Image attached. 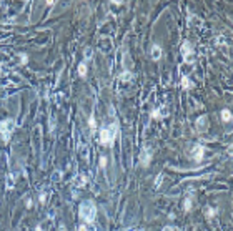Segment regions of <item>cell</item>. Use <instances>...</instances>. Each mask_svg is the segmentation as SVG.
<instances>
[{"instance_id": "cell-1", "label": "cell", "mask_w": 233, "mask_h": 231, "mask_svg": "<svg viewBox=\"0 0 233 231\" xmlns=\"http://www.w3.org/2000/svg\"><path fill=\"white\" fill-rule=\"evenodd\" d=\"M80 216L85 221L87 225H92L95 221V216H97V208L92 201H83L80 205Z\"/></svg>"}, {"instance_id": "cell-2", "label": "cell", "mask_w": 233, "mask_h": 231, "mask_svg": "<svg viewBox=\"0 0 233 231\" xmlns=\"http://www.w3.org/2000/svg\"><path fill=\"white\" fill-rule=\"evenodd\" d=\"M117 125L112 126H105L100 130V143L103 146H112L113 141H115V136H117Z\"/></svg>"}, {"instance_id": "cell-3", "label": "cell", "mask_w": 233, "mask_h": 231, "mask_svg": "<svg viewBox=\"0 0 233 231\" xmlns=\"http://www.w3.org/2000/svg\"><path fill=\"white\" fill-rule=\"evenodd\" d=\"M13 130H15V121L12 118H5L0 121V135L5 143L10 140V135L13 133Z\"/></svg>"}, {"instance_id": "cell-4", "label": "cell", "mask_w": 233, "mask_h": 231, "mask_svg": "<svg viewBox=\"0 0 233 231\" xmlns=\"http://www.w3.org/2000/svg\"><path fill=\"white\" fill-rule=\"evenodd\" d=\"M203 155H205V148H203L201 145H195V146H193L192 156H193V160H195L197 163H200V161L203 160Z\"/></svg>"}, {"instance_id": "cell-5", "label": "cell", "mask_w": 233, "mask_h": 231, "mask_svg": "<svg viewBox=\"0 0 233 231\" xmlns=\"http://www.w3.org/2000/svg\"><path fill=\"white\" fill-rule=\"evenodd\" d=\"M150 161H152V153L148 151L146 148H143L142 153H140V165H142V166H148V165H150Z\"/></svg>"}, {"instance_id": "cell-6", "label": "cell", "mask_w": 233, "mask_h": 231, "mask_svg": "<svg viewBox=\"0 0 233 231\" xmlns=\"http://www.w3.org/2000/svg\"><path fill=\"white\" fill-rule=\"evenodd\" d=\"M193 53V45L190 42H183V45H181V55H183V58H190Z\"/></svg>"}, {"instance_id": "cell-7", "label": "cell", "mask_w": 233, "mask_h": 231, "mask_svg": "<svg viewBox=\"0 0 233 231\" xmlns=\"http://www.w3.org/2000/svg\"><path fill=\"white\" fill-rule=\"evenodd\" d=\"M162 55H163V52H162V47L160 45H153L152 50H150V57H152V60H160L162 58Z\"/></svg>"}, {"instance_id": "cell-8", "label": "cell", "mask_w": 233, "mask_h": 231, "mask_svg": "<svg viewBox=\"0 0 233 231\" xmlns=\"http://www.w3.org/2000/svg\"><path fill=\"white\" fill-rule=\"evenodd\" d=\"M206 128H208V125H206V117L203 115V117H200V118L197 120V130H200V132H205Z\"/></svg>"}, {"instance_id": "cell-9", "label": "cell", "mask_w": 233, "mask_h": 231, "mask_svg": "<svg viewBox=\"0 0 233 231\" xmlns=\"http://www.w3.org/2000/svg\"><path fill=\"white\" fill-rule=\"evenodd\" d=\"M166 115H168V113H166L165 110H153L150 117H152V118H155V120H158V118H163V117H166Z\"/></svg>"}, {"instance_id": "cell-10", "label": "cell", "mask_w": 233, "mask_h": 231, "mask_svg": "<svg viewBox=\"0 0 233 231\" xmlns=\"http://www.w3.org/2000/svg\"><path fill=\"white\" fill-rule=\"evenodd\" d=\"M181 88H183V90H190V88H193L192 80L188 78V77H183V78H181Z\"/></svg>"}, {"instance_id": "cell-11", "label": "cell", "mask_w": 233, "mask_h": 231, "mask_svg": "<svg viewBox=\"0 0 233 231\" xmlns=\"http://www.w3.org/2000/svg\"><path fill=\"white\" fill-rule=\"evenodd\" d=\"M78 75L82 77V78H85L87 77V63L85 62H82V63L78 65Z\"/></svg>"}, {"instance_id": "cell-12", "label": "cell", "mask_w": 233, "mask_h": 231, "mask_svg": "<svg viewBox=\"0 0 233 231\" xmlns=\"http://www.w3.org/2000/svg\"><path fill=\"white\" fill-rule=\"evenodd\" d=\"M221 120L223 121H232V113H230V110H221Z\"/></svg>"}, {"instance_id": "cell-13", "label": "cell", "mask_w": 233, "mask_h": 231, "mask_svg": "<svg viewBox=\"0 0 233 231\" xmlns=\"http://www.w3.org/2000/svg\"><path fill=\"white\" fill-rule=\"evenodd\" d=\"M132 78H133V75L130 72H125L120 75V82H128V80H132Z\"/></svg>"}, {"instance_id": "cell-14", "label": "cell", "mask_w": 233, "mask_h": 231, "mask_svg": "<svg viewBox=\"0 0 233 231\" xmlns=\"http://www.w3.org/2000/svg\"><path fill=\"white\" fill-rule=\"evenodd\" d=\"M183 210H185V211H190V210H192V198H186L185 199V203H183Z\"/></svg>"}, {"instance_id": "cell-15", "label": "cell", "mask_w": 233, "mask_h": 231, "mask_svg": "<svg viewBox=\"0 0 233 231\" xmlns=\"http://www.w3.org/2000/svg\"><path fill=\"white\" fill-rule=\"evenodd\" d=\"M88 125H90V128H92V130H95V128H97V121H95V117H90V120H88Z\"/></svg>"}, {"instance_id": "cell-16", "label": "cell", "mask_w": 233, "mask_h": 231, "mask_svg": "<svg viewBox=\"0 0 233 231\" xmlns=\"http://www.w3.org/2000/svg\"><path fill=\"white\" fill-rule=\"evenodd\" d=\"M27 62H28V57H27V55H23V53H22V55H20V63H22V65H25Z\"/></svg>"}, {"instance_id": "cell-17", "label": "cell", "mask_w": 233, "mask_h": 231, "mask_svg": "<svg viewBox=\"0 0 233 231\" xmlns=\"http://www.w3.org/2000/svg\"><path fill=\"white\" fill-rule=\"evenodd\" d=\"M13 185H15V180H12V176H8V180H7V188H12Z\"/></svg>"}, {"instance_id": "cell-18", "label": "cell", "mask_w": 233, "mask_h": 231, "mask_svg": "<svg viewBox=\"0 0 233 231\" xmlns=\"http://www.w3.org/2000/svg\"><path fill=\"white\" fill-rule=\"evenodd\" d=\"M85 181H87L85 176H80V178L77 180V185H78V186H83V185H85Z\"/></svg>"}, {"instance_id": "cell-19", "label": "cell", "mask_w": 233, "mask_h": 231, "mask_svg": "<svg viewBox=\"0 0 233 231\" xmlns=\"http://www.w3.org/2000/svg\"><path fill=\"white\" fill-rule=\"evenodd\" d=\"M60 176H62V173H60V171H55V173L52 175V178L55 180V181H58V180H60Z\"/></svg>"}, {"instance_id": "cell-20", "label": "cell", "mask_w": 233, "mask_h": 231, "mask_svg": "<svg viewBox=\"0 0 233 231\" xmlns=\"http://www.w3.org/2000/svg\"><path fill=\"white\" fill-rule=\"evenodd\" d=\"M100 166H102V168H105V166H107V158H105V156H102V158H100Z\"/></svg>"}, {"instance_id": "cell-21", "label": "cell", "mask_w": 233, "mask_h": 231, "mask_svg": "<svg viewBox=\"0 0 233 231\" xmlns=\"http://www.w3.org/2000/svg\"><path fill=\"white\" fill-rule=\"evenodd\" d=\"M206 215H208V216H215V215H217V210H213V208H210V210L206 211Z\"/></svg>"}, {"instance_id": "cell-22", "label": "cell", "mask_w": 233, "mask_h": 231, "mask_svg": "<svg viewBox=\"0 0 233 231\" xmlns=\"http://www.w3.org/2000/svg\"><path fill=\"white\" fill-rule=\"evenodd\" d=\"M38 199H40V203H45V199H47V195H45V193H42V195H40V196H38Z\"/></svg>"}, {"instance_id": "cell-23", "label": "cell", "mask_w": 233, "mask_h": 231, "mask_svg": "<svg viewBox=\"0 0 233 231\" xmlns=\"http://www.w3.org/2000/svg\"><path fill=\"white\" fill-rule=\"evenodd\" d=\"M162 231H175V230H173L172 226H165V228H163Z\"/></svg>"}, {"instance_id": "cell-24", "label": "cell", "mask_w": 233, "mask_h": 231, "mask_svg": "<svg viewBox=\"0 0 233 231\" xmlns=\"http://www.w3.org/2000/svg\"><path fill=\"white\" fill-rule=\"evenodd\" d=\"M78 231H88V230H87V226H85V225H82V226L78 228Z\"/></svg>"}, {"instance_id": "cell-25", "label": "cell", "mask_w": 233, "mask_h": 231, "mask_svg": "<svg viewBox=\"0 0 233 231\" xmlns=\"http://www.w3.org/2000/svg\"><path fill=\"white\" fill-rule=\"evenodd\" d=\"M27 208H32V199H27Z\"/></svg>"}, {"instance_id": "cell-26", "label": "cell", "mask_w": 233, "mask_h": 231, "mask_svg": "<svg viewBox=\"0 0 233 231\" xmlns=\"http://www.w3.org/2000/svg\"><path fill=\"white\" fill-rule=\"evenodd\" d=\"M35 231H43V230H42V228H40V226H37V228H35Z\"/></svg>"}, {"instance_id": "cell-27", "label": "cell", "mask_w": 233, "mask_h": 231, "mask_svg": "<svg viewBox=\"0 0 233 231\" xmlns=\"http://www.w3.org/2000/svg\"><path fill=\"white\" fill-rule=\"evenodd\" d=\"M140 231H142V230H140Z\"/></svg>"}]
</instances>
